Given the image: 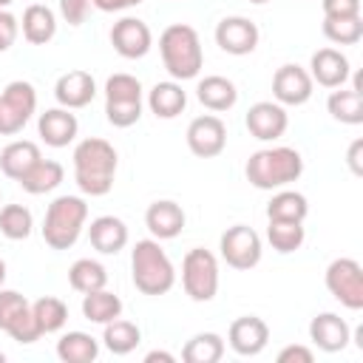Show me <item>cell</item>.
<instances>
[{
  "mask_svg": "<svg viewBox=\"0 0 363 363\" xmlns=\"http://www.w3.org/2000/svg\"><path fill=\"white\" fill-rule=\"evenodd\" d=\"M221 354H224V337L216 332H199L182 349L184 363H218Z\"/></svg>",
  "mask_w": 363,
  "mask_h": 363,
  "instance_id": "1f68e13d",
  "label": "cell"
},
{
  "mask_svg": "<svg viewBox=\"0 0 363 363\" xmlns=\"http://www.w3.org/2000/svg\"><path fill=\"white\" fill-rule=\"evenodd\" d=\"M3 360H6V354H3V352H0V363H3Z\"/></svg>",
  "mask_w": 363,
  "mask_h": 363,
  "instance_id": "816d5d0a",
  "label": "cell"
},
{
  "mask_svg": "<svg viewBox=\"0 0 363 363\" xmlns=\"http://www.w3.org/2000/svg\"><path fill=\"white\" fill-rule=\"evenodd\" d=\"M315 360V354H312V349L309 346H284L281 352H278V363H312Z\"/></svg>",
  "mask_w": 363,
  "mask_h": 363,
  "instance_id": "ee69618b",
  "label": "cell"
},
{
  "mask_svg": "<svg viewBox=\"0 0 363 363\" xmlns=\"http://www.w3.org/2000/svg\"><path fill=\"white\" fill-rule=\"evenodd\" d=\"M182 286L196 303H207L218 292V261L210 250L193 247L182 258Z\"/></svg>",
  "mask_w": 363,
  "mask_h": 363,
  "instance_id": "52a82bcc",
  "label": "cell"
},
{
  "mask_svg": "<svg viewBox=\"0 0 363 363\" xmlns=\"http://www.w3.org/2000/svg\"><path fill=\"white\" fill-rule=\"evenodd\" d=\"M196 96H199V102H201L207 111H216V113L230 111V108L238 102V91H235L233 79L218 77V74H210V77L199 79Z\"/></svg>",
  "mask_w": 363,
  "mask_h": 363,
  "instance_id": "cb8c5ba5",
  "label": "cell"
},
{
  "mask_svg": "<svg viewBox=\"0 0 363 363\" xmlns=\"http://www.w3.org/2000/svg\"><path fill=\"white\" fill-rule=\"evenodd\" d=\"M54 96H57L60 108H68V111L85 108L96 96V82H94V77L88 71H79L77 68V71H68V74H62L57 79Z\"/></svg>",
  "mask_w": 363,
  "mask_h": 363,
  "instance_id": "ffe728a7",
  "label": "cell"
},
{
  "mask_svg": "<svg viewBox=\"0 0 363 363\" xmlns=\"http://www.w3.org/2000/svg\"><path fill=\"white\" fill-rule=\"evenodd\" d=\"M82 315L91 320V323H111L122 315V301L119 295L108 292V289H94V292H85L82 295Z\"/></svg>",
  "mask_w": 363,
  "mask_h": 363,
  "instance_id": "f1b7e54d",
  "label": "cell"
},
{
  "mask_svg": "<svg viewBox=\"0 0 363 363\" xmlns=\"http://www.w3.org/2000/svg\"><path fill=\"white\" fill-rule=\"evenodd\" d=\"M31 312H34V320H37V326H40L43 335L60 332L65 326V320H68V306L60 298H51V295L37 298L31 303Z\"/></svg>",
  "mask_w": 363,
  "mask_h": 363,
  "instance_id": "d590c367",
  "label": "cell"
},
{
  "mask_svg": "<svg viewBox=\"0 0 363 363\" xmlns=\"http://www.w3.org/2000/svg\"><path fill=\"white\" fill-rule=\"evenodd\" d=\"M187 147L193 156L199 159H213L224 150L227 145V128L218 116L213 113H204V116H196L190 125H187Z\"/></svg>",
  "mask_w": 363,
  "mask_h": 363,
  "instance_id": "8fae6325",
  "label": "cell"
},
{
  "mask_svg": "<svg viewBox=\"0 0 363 363\" xmlns=\"http://www.w3.org/2000/svg\"><path fill=\"white\" fill-rule=\"evenodd\" d=\"M218 250H221V258L227 261V267L233 269H252L258 261H261V235L247 227V224H233L221 233V241H218Z\"/></svg>",
  "mask_w": 363,
  "mask_h": 363,
  "instance_id": "30bf717a",
  "label": "cell"
},
{
  "mask_svg": "<svg viewBox=\"0 0 363 363\" xmlns=\"http://www.w3.org/2000/svg\"><path fill=\"white\" fill-rule=\"evenodd\" d=\"M142 0H91V6H96L99 11H125V9H133Z\"/></svg>",
  "mask_w": 363,
  "mask_h": 363,
  "instance_id": "f6af8a7d",
  "label": "cell"
},
{
  "mask_svg": "<svg viewBox=\"0 0 363 363\" xmlns=\"http://www.w3.org/2000/svg\"><path fill=\"white\" fill-rule=\"evenodd\" d=\"M258 26L247 17H224L218 20L216 26V43L221 51L233 54V57H244V54H252L255 45H258Z\"/></svg>",
  "mask_w": 363,
  "mask_h": 363,
  "instance_id": "4fadbf2b",
  "label": "cell"
},
{
  "mask_svg": "<svg viewBox=\"0 0 363 363\" xmlns=\"http://www.w3.org/2000/svg\"><path fill=\"white\" fill-rule=\"evenodd\" d=\"M111 45H113V51L119 57L139 60V57H145L150 51L153 34H150V28H147L145 20H139V17H122L111 28Z\"/></svg>",
  "mask_w": 363,
  "mask_h": 363,
  "instance_id": "7c38bea8",
  "label": "cell"
},
{
  "mask_svg": "<svg viewBox=\"0 0 363 363\" xmlns=\"http://www.w3.org/2000/svg\"><path fill=\"white\" fill-rule=\"evenodd\" d=\"M156 360H162V363H173L176 357H173L170 352H159V349H153V352L145 354V363H156Z\"/></svg>",
  "mask_w": 363,
  "mask_h": 363,
  "instance_id": "7dc6e473",
  "label": "cell"
},
{
  "mask_svg": "<svg viewBox=\"0 0 363 363\" xmlns=\"http://www.w3.org/2000/svg\"><path fill=\"white\" fill-rule=\"evenodd\" d=\"M360 153H363V139H354L352 142V147H349V167H352V173L354 176H360L363 173V164H360Z\"/></svg>",
  "mask_w": 363,
  "mask_h": 363,
  "instance_id": "bcb514c9",
  "label": "cell"
},
{
  "mask_svg": "<svg viewBox=\"0 0 363 363\" xmlns=\"http://www.w3.org/2000/svg\"><path fill=\"white\" fill-rule=\"evenodd\" d=\"M40 159H43V156H40V147H37L34 142H28V139H14V142H9V145L0 150V170H3V176L20 182Z\"/></svg>",
  "mask_w": 363,
  "mask_h": 363,
  "instance_id": "603a6c76",
  "label": "cell"
},
{
  "mask_svg": "<svg viewBox=\"0 0 363 363\" xmlns=\"http://www.w3.org/2000/svg\"><path fill=\"white\" fill-rule=\"evenodd\" d=\"M62 176H65V170H62L60 162H54V159H40V162L20 179V187H23L26 193H31V196H43V193H51L54 187H60Z\"/></svg>",
  "mask_w": 363,
  "mask_h": 363,
  "instance_id": "4316f807",
  "label": "cell"
},
{
  "mask_svg": "<svg viewBox=\"0 0 363 363\" xmlns=\"http://www.w3.org/2000/svg\"><path fill=\"white\" fill-rule=\"evenodd\" d=\"M312 88H315V82H312L309 71L301 65H292V62L281 65L272 77V96L278 99V105H303V102H309Z\"/></svg>",
  "mask_w": 363,
  "mask_h": 363,
  "instance_id": "9a60e30c",
  "label": "cell"
},
{
  "mask_svg": "<svg viewBox=\"0 0 363 363\" xmlns=\"http://www.w3.org/2000/svg\"><path fill=\"white\" fill-rule=\"evenodd\" d=\"M91 11V0H60V14L68 26H82Z\"/></svg>",
  "mask_w": 363,
  "mask_h": 363,
  "instance_id": "60d3db41",
  "label": "cell"
},
{
  "mask_svg": "<svg viewBox=\"0 0 363 363\" xmlns=\"http://www.w3.org/2000/svg\"><path fill=\"white\" fill-rule=\"evenodd\" d=\"M37 130H40V136H43L45 145H51V147H68L77 139L79 122H77V116L68 108H48L45 113H40Z\"/></svg>",
  "mask_w": 363,
  "mask_h": 363,
  "instance_id": "44dd1931",
  "label": "cell"
},
{
  "mask_svg": "<svg viewBox=\"0 0 363 363\" xmlns=\"http://www.w3.org/2000/svg\"><path fill=\"white\" fill-rule=\"evenodd\" d=\"M88 221V204L79 196H57L43 218V241L51 250H71Z\"/></svg>",
  "mask_w": 363,
  "mask_h": 363,
  "instance_id": "5b68a950",
  "label": "cell"
},
{
  "mask_svg": "<svg viewBox=\"0 0 363 363\" xmlns=\"http://www.w3.org/2000/svg\"><path fill=\"white\" fill-rule=\"evenodd\" d=\"M119 156L111 142L88 136L74 147V179L85 196H105L113 187Z\"/></svg>",
  "mask_w": 363,
  "mask_h": 363,
  "instance_id": "6da1fadb",
  "label": "cell"
},
{
  "mask_svg": "<svg viewBox=\"0 0 363 363\" xmlns=\"http://www.w3.org/2000/svg\"><path fill=\"white\" fill-rule=\"evenodd\" d=\"M250 3H255V6H264V3H269V0H250Z\"/></svg>",
  "mask_w": 363,
  "mask_h": 363,
  "instance_id": "f907efd6",
  "label": "cell"
},
{
  "mask_svg": "<svg viewBox=\"0 0 363 363\" xmlns=\"http://www.w3.org/2000/svg\"><path fill=\"white\" fill-rule=\"evenodd\" d=\"M289 116L278 102H255L247 111V130L261 142H275L286 133Z\"/></svg>",
  "mask_w": 363,
  "mask_h": 363,
  "instance_id": "2e32d148",
  "label": "cell"
},
{
  "mask_svg": "<svg viewBox=\"0 0 363 363\" xmlns=\"http://www.w3.org/2000/svg\"><path fill=\"white\" fill-rule=\"evenodd\" d=\"M187 105V94L182 91L179 82H156L147 91V108L159 116V119H173L184 111Z\"/></svg>",
  "mask_w": 363,
  "mask_h": 363,
  "instance_id": "484cf974",
  "label": "cell"
},
{
  "mask_svg": "<svg viewBox=\"0 0 363 363\" xmlns=\"http://www.w3.org/2000/svg\"><path fill=\"white\" fill-rule=\"evenodd\" d=\"M37 111V91L26 79H14L0 91V136L20 133Z\"/></svg>",
  "mask_w": 363,
  "mask_h": 363,
  "instance_id": "ba28073f",
  "label": "cell"
},
{
  "mask_svg": "<svg viewBox=\"0 0 363 363\" xmlns=\"http://www.w3.org/2000/svg\"><path fill=\"white\" fill-rule=\"evenodd\" d=\"M139 340H142V332H139V326H136V323L122 320V318H116V320L105 323L102 343H105V349H108V352H113V354H130V352L139 346Z\"/></svg>",
  "mask_w": 363,
  "mask_h": 363,
  "instance_id": "836d02e7",
  "label": "cell"
},
{
  "mask_svg": "<svg viewBox=\"0 0 363 363\" xmlns=\"http://www.w3.org/2000/svg\"><path fill=\"white\" fill-rule=\"evenodd\" d=\"M20 26H23V37L31 45H45L57 34V14L43 3H31L23 11V23Z\"/></svg>",
  "mask_w": 363,
  "mask_h": 363,
  "instance_id": "d4e9b609",
  "label": "cell"
},
{
  "mask_svg": "<svg viewBox=\"0 0 363 363\" xmlns=\"http://www.w3.org/2000/svg\"><path fill=\"white\" fill-rule=\"evenodd\" d=\"M88 238H91V247L102 255H116L119 250H125L128 244V227L122 218L116 216H99L91 221L88 227Z\"/></svg>",
  "mask_w": 363,
  "mask_h": 363,
  "instance_id": "7402d4cb",
  "label": "cell"
},
{
  "mask_svg": "<svg viewBox=\"0 0 363 363\" xmlns=\"http://www.w3.org/2000/svg\"><path fill=\"white\" fill-rule=\"evenodd\" d=\"M303 238H306L303 221H269V227H267V241L281 255L295 252L303 244Z\"/></svg>",
  "mask_w": 363,
  "mask_h": 363,
  "instance_id": "e575fe53",
  "label": "cell"
},
{
  "mask_svg": "<svg viewBox=\"0 0 363 363\" xmlns=\"http://www.w3.org/2000/svg\"><path fill=\"white\" fill-rule=\"evenodd\" d=\"M309 68H312L309 71L312 82H318L323 88H340L352 74L346 54H340L337 48H318L309 60Z\"/></svg>",
  "mask_w": 363,
  "mask_h": 363,
  "instance_id": "e0dca14e",
  "label": "cell"
},
{
  "mask_svg": "<svg viewBox=\"0 0 363 363\" xmlns=\"http://www.w3.org/2000/svg\"><path fill=\"white\" fill-rule=\"evenodd\" d=\"M57 357L62 363H94L99 357V343L85 332H68L57 340Z\"/></svg>",
  "mask_w": 363,
  "mask_h": 363,
  "instance_id": "f546056e",
  "label": "cell"
},
{
  "mask_svg": "<svg viewBox=\"0 0 363 363\" xmlns=\"http://www.w3.org/2000/svg\"><path fill=\"white\" fill-rule=\"evenodd\" d=\"M227 340H230V349L241 357H255L267 349L269 343V326L258 318V315H244V318H235L230 323V332H227Z\"/></svg>",
  "mask_w": 363,
  "mask_h": 363,
  "instance_id": "5bb4252c",
  "label": "cell"
},
{
  "mask_svg": "<svg viewBox=\"0 0 363 363\" xmlns=\"http://www.w3.org/2000/svg\"><path fill=\"white\" fill-rule=\"evenodd\" d=\"M17 34H20V23H17V17H14L11 11L0 9V54L9 51V48L14 45Z\"/></svg>",
  "mask_w": 363,
  "mask_h": 363,
  "instance_id": "b9f144b4",
  "label": "cell"
},
{
  "mask_svg": "<svg viewBox=\"0 0 363 363\" xmlns=\"http://www.w3.org/2000/svg\"><path fill=\"white\" fill-rule=\"evenodd\" d=\"M309 340L323 352H340L352 340L349 323L335 312H320L309 323Z\"/></svg>",
  "mask_w": 363,
  "mask_h": 363,
  "instance_id": "ac0fdd59",
  "label": "cell"
},
{
  "mask_svg": "<svg viewBox=\"0 0 363 363\" xmlns=\"http://www.w3.org/2000/svg\"><path fill=\"white\" fill-rule=\"evenodd\" d=\"M130 275H133V286L142 295H153V298L170 292L176 284L173 261L167 258V252L162 250V244L156 238H142L133 244Z\"/></svg>",
  "mask_w": 363,
  "mask_h": 363,
  "instance_id": "3957f363",
  "label": "cell"
},
{
  "mask_svg": "<svg viewBox=\"0 0 363 363\" xmlns=\"http://www.w3.org/2000/svg\"><path fill=\"white\" fill-rule=\"evenodd\" d=\"M11 3H14V0H0V9H9Z\"/></svg>",
  "mask_w": 363,
  "mask_h": 363,
  "instance_id": "681fc988",
  "label": "cell"
},
{
  "mask_svg": "<svg viewBox=\"0 0 363 363\" xmlns=\"http://www.w3.org/2000/svg\"><path fill=\"white\" fill-rule=\"evenodd\" d=\"M326 289L346 309H363V267L354 258H335L326 267Z\"/></svg>",
  "mask_w": 363,
  "mask_h": 363,
  "instance_id": "9c48e42d",
  "label": "cell"
},
{
  "mask_svg": "<svg viewBox=\"0 0 363 363\" xmlns=\"http://www.w3.org/2000/svg\"><path fill=\"white\" fill-rule=\"evenodd\" d=\"M3 281H6V261L0 258V286H3Z\"/></svg>",
  "mask_w": 363,
  "mask_h": 363,
  "instance_id": "c3c4849f",
  "label": "cell"
},
{
  "mask_svg": "<svg viewBox=\"0 0 363 363\" xmlns=\"http://www.w3.org/2000/svg\"><path fill=\"white\" fill-rule=\"evenodd\" d=\"M326 108L332 113V119L343 122V125H360L363 122V94L354 88H337L329 94Z\"/></svg>",
  "mask_w": 363,
  "mask_h": 363,
  "instance_id": "83f0119b",
  "label": "cell"
},
{
  "mask_svg": "<svg viewBox=\"0 0 363 363\" xmlns=\"http://www.w3.org/2000/svg\"><path fill=\"white\" fill-rule=\"evenodd\" d=\"M26 306H28V298H26V295L0 286V329L6 332V326H9Z\"/></svg>",
  "mask_w": 363,
  "mask_h": 363,
  "instance_id": "ab89813d",
  "label": "cell"
},
{
  "mask_svg": "<svg viewBox=\"0 0 363 363\" xmlns=\"http://www.w3.org/2000/svg\"><path fill=\"white\" fill-rule=\"evenodd\" d=\"M247 182L258 190H278V187H286L289 182H298L301 173H303V159L295 147H264V150H255L250 159H247Z\"/></svg>",
  "mask_w": 363,
  "mask_h": 363,
  "instance_id": "7a4b0ae2",
  "label": "cell"
},
{
  "mask_svg": "<svg viewBox=\"0 0 363 363\" xmlns=\"http://www.w3.org/2000/svg\"><path fill=\"white\" fill-rule=\"evenodd\" d=\"M323 17H354L360 14V0H320Z\"/></svg>",
  "mask_w": 363,
  "mask_h": 363,
  "instance_id": "7bdbcfd3",
  "label": "cell"
},
{
  "mask_svg": "<svg viewBox=\"0 0 363 363\" xmlns=\"http://www.w3.org/2000/svg\"><path fill=\"white\" fill-rule=\"evenodd\" d=\"M323 37L335 45H354L363 37V20L354 17H323Z\"/></svg>",
  "mask_w": 363,
  "mask_h": 363,
  "instance_id": "8d00e7d4",
  "label": "cell"
},
{
  "mask_svg": "<svg viewBox=\"0 0 363 363\" xmlns=\"http://www.w3.org/2000/svg\"><path fill=\"white\" fill-rule=\"evenodd\" d=\"M68 284L77 289V292H94V289H105L108 284V269L94 261V258H79L71 264L68 269Z\"/></svg>",
  "mask_w": 363,
  "mask_h": 363,
  "instance_id": "d6a6232c",
  "label": "cell"
},
{
  "mask_svg": "<svg viewBox=\"0 0 363 363\" xmlns=\"http://www.w3.org/2000/svg\"><path fill=\"white\" fill-rule=\"evenodd\" d=\"M6 335H9L11 340H17V343H34V340L43 337V332H40V326H37V320H34L31 303L6 326Z\"/></svg>",
  "mask_w": 363,
  "mask_h": 363,
  "instance_id": "f35d334b",
  "label": "cell"
},
{
  "mask_svg": "<svg viewBox=\"0 0 363 363\" xmlns=\"http://www.w3.org/2000/svg\"><path fill=\"white\" fill-rule=\"evenodd\" d=\"M184 221H187V216H184L182 204H176V201H170V199L153 201V204L147 207V213H145V224H147V230H150V235H153L156 241L176 238V235L184 230Z\"/></svg>",
  "mask_w": 363,
  "mask_h": 363,
  "instance_id": "d6986e66",
  "label": "cell"
},
{
  "mask_svg": "<svg viewBox=\"0 0 363 363\" xmlns=\"http://www.w3.org/2000/svg\"><path fill=\"white\" fill-rule=\"evenodd\" d=\"M309 213L306 196L295 190H278L269 204H267V218L269 221H303Z\"/></svg>",
  "mask_w": 363,
  "mask_h": 363,
  "instance_id": "4dcf8cb0",
  "label": "cell"
},
{
  "mask_svg": "<svg viewBox=\"0 0 363 363\" xmlns=\"http://www.w3.org/2000/svg\"><path fill=\"white\" fill-rule=\"evenodd\" d=\"M105 116L113 128H130L142 116V82L130 74H113L105 82Z\"/></svg>",
  "mask_w": 363,
  "mask_h": 363,
  "instance_id": "8992f818",
  "label": "cell"
},
{
  "mask_svg": "<svg viewBox=\"0 0 363 363\" xmlns=\"http://www.w3.org/2000/svg\"><path fill=\"white\" fill-rule=\"evenodd\" d=\"M159 51H162V62L173 79H193V77H199V71L204 65L201 40H199L196 28L187 23L167 26L159 37Z\"/></svg>",
  "mask_w": 363,
  "mask_h": 363,
  "instance_id": "277c9868",
  "label": "cell"
},
{
  "mask_svg": "<svg viewBox=\"0 0 363 363\" xmlns=\"http://www.w3.org/2000/svg\"><path fill=\"white\" fill-rule=\"evenodd\" d=\"M31 227H34V216L28 207L23 204H6L0 210V233L11 241H23L31 235Z\"/></svg>",
  "mask_w": 363,
  "mask_h": 363,
  "instance_id": "74e56055",
  "label": "cell"
}]
</instances>
